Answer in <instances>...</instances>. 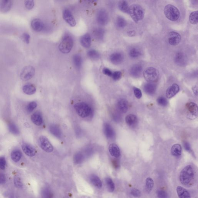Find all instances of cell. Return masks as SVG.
Returning <instances> with one entry per match:
<instances>
[{
  "instance_id": "f5cc1de1",
  "label": "cell",
  "mask_w": 198,
  "mask_h": 198,
  "mask_svg": "<svg viewBox=\"0 0 198 198\" xmlns=\"http://www.w3.org/2000/svg\"><path fill=\"white\" fill-rule=\"evenodd\" d=\"M134 93L136 97L138 99H140L142 96V93L141 90L137 87H135L134 89Z\"/></svg>"
},
{
  "instance_id": "7dc6e473",
  "label": "cell",
  "mask_w": 198,
  "mask_h": 198,
  "mask_svg": "<svg viewBox=\"0 0 198 198\" xmlns=\"http://www.w3.org/2000/svg\"><path fill=\"white\" fill-rule=\"evenodd\" d=\"M157 195L158 198H168L167 193L163 190H159L157 191Z\"/></svg>"
},
{
  "instance_id": "681fc988",
  "label": "cell",
  "mask_w": 198,
  "mask_h": 198,
  "mask_svg": "<svg viewBox=\"0 0 198 198\" xmlns=\"http://www.w3.org/2000/svg\"><path fill=\"white\" fill-rule=\"evenodd\" d=\"M122 76V73L120 71H115L114 72H113L112 75L111 77L115 81H117L119 80Z\"/></svg>"
},
{
  "instance_id": "6125c7cd",
  "label": "cell",
  "mask_w": 198,
  "mask_h": 198,
  "mask_svg": "<svg viewBox=\"0 0 198 198\" xmlns=\"http://www.w3.org/2000/svg\"><path fill=\"white\" fill-rule=\"evenodd\" d=\"M113 165L115 167V168H117L118 167V163H117V161H113Z\"/></svg>"
},
{
  "instance_id": "7a4b0ae2",
  "label": "cell",
  "mask_w": 198,
  "mask_h": 198,
  "mask_svg": "<svg viewBox=\"0 0 198 198\" xmlns=\"http://www.w3.org/2000/svg\"><path fill=\"white\" fill-rule=\"evenodd\" d=\"M129 14L136 23L143 20L144 17L143 9L138 5H133L129 8Z\"/></svg>"
},
{
  "instance_id": "7bdbcfd3",
  "label": "cell",
  "mask_w": 198,
  "mask_h": 198,
  "mask_svg": "<svg viewBox=\"0 0 198 198\" xmlns=\"http://www.w3.org/2000/svg\"><path fill=\"white\" fill-rule=\"evenodd\" d=\"M9 130L11 133L14 135L19 134V130L18 128L14 123H9Z\"/></svg>"
},
{
  "instance_id": "e575fe53",
  "label": "cell",
  "mask_w": 198,
  "mask_h": 198,
  "mask_svg": "<svg viewBox=\"0 0 198 198\" xmlns=\"http://www.w3.org/2000/svg\"><path fill=\"white\" fill-rule=\"evenodd\" d=\"M87 54L89 57L93 60H98L100 57V54L98 51L96 50H90L88 51Z\"/></svg>"
},
{
  "instance_id": "603a6c76",
  "label": "cell",
  "mask_w": 198,
  "mask_h": 198,
  "mask_svg": "<svg viewBox=\"0 0 198 198\" xmlns=\"http://www.w3.org/2000/svg\"><path fill=\"white\" fill-rule=\"evenodd\" d=\"M176 190L179 198H191L189 192L184 187L179 186L176 188Z\"/></svg>"
},
{
  "instance_id": "7c38bea8",
  "label": "cell",
  "mask_w": 198,
  "mask_h": 198,
  "mask_svg": "<svg viewBox=\"0 0 198 198\" xmlns=\"http://www.w3.org/2000/svg\"><path fill=\"white\" fill-rule=\"evenodd\" d=\"M181 36L180 34L175 32H171L168 36V41L170 45L175 46L180 43L181 40Z\"/></svg>"
},
{
  "instance_id": "db71d44e",
  "label": "cell",
  "mask_w": 198,
  "mask_h": 198,
  "mask_svg": "<svg viewBox=\"0 0 198 198\" xmlns=\"http://www.w3.org/2000/svg\"><path fill=\"white\" fill-rule=\"evenodd\" d=\"M6 162L5 157H0V169H4L6 168Z\"/></svg>"
},
{
  "instance_id": "f35d334b",
  "label": "cell",
  "mask_w": 198,
  "mask_h": 198,
  "mask_svg": "<svg viewBox=\"0 0 198 198\" xmlns=\"http://www.w3.org/2000/svg\"><path fill=\"white\" fill-rule=\"evenodd\" d=\"M154 183L151 178L150 177H148L146 179L145 181V186H146V188L147 191L148 192H150L153 190Z\"/></svg>"
},
{
  "instance_id": "277c9868",
  "label": "cell",
  "mask_w": 198,
  "mask_h": 198,
  "mask_svg": "<svg viewBox=\"0 0 198 198\" xmlns=\"http://www.w3.org/2000/svg\"><path fill=\"white\" fill-rule=\"evenodd\" d=\"M164 13L168 20L176 21L178 20L180 16V11L175 6L171 5H166L164 9Z\"/></svg>"
},
{
  "instance_id": "83f0119b",
  "label": "cell",
  "mask_w": 198,
  "mask_h": 198,
  "mask_svg": "<svg viewBox=\"0 0 198 198\" xmlns=\"http://www.w3.org/2000/svg\"><path fill=\"white\" fill-rule=\"evenodd\" d=\"M23 90L27 95H32L36 92V88L33 84H28L23 86Z\"/></svg>"
},
{
  "instance_id": "9c48e42d",
  "label": "cell",
  "mask_w": 198,
  "mask_h": 198,
  "mask_svg": "<svg viewBox=\"0 0 198 198\" xmlns=\"http://www.w3.org/2000/svg\"><path fill=\"white\" fill-rule=\"evenodd\" d=\"M186 108L189 112L188 118L193 119L197 117L198 113V106L196 103L193 102L187 103L185 105Z\"/></svg>"
},
{
  "instance_id": "816d5d0a",
  "label": "cell",
  "mask_w": 198,
  "mask_h": 198,
  "mask_svg": "<svg viewBox=\"0 0 198 198\" xmlns=\"http://www.w3.org/2000/svg\"><path fill=\"white\" fill-rule=\"evenodd\" d=\"M130 193L135 197H139L141 196V193L139 190L136 188H133L130 191Z\"/></svg>"
},
{
  "instance_id": "60d3db41",
  "label": "cell",
  "mask_w": 198,
  "mask_h": 198,
  "mask_svg": "<svg viewBox=\"0 0 198 198\" xmlns=\"http://www.w3.org/2000/svg\"><path fill=\"white\" fill-rule=\"evenodd\" d=\"M126 20L124 18L121 17H117L116 20V25L119 28H123L126 25Z\"/></svg>"
},
{
  "instance_id": "ab89813d",
  "label": "cell",
  "mask_w": 198,
  "mask_h": 198,
  "mask_svg": "<svg viewBox=\"0 0 198 198\" xmlns=\"http://www.w3.org/2000/svg\"><path fill=\"white\" fill-rule=\"evenodd\" d=\"M93 34L96 38L97 40H101L103 38L104 31L101 28H98L94 30Z\"/></svg>"
},
{
  "instance_id": "f546056e",
  "label": "cell",
  "mask_w": 198,
  "mask_h": 198,
  "mask_svg": "<svg viewBox=\"0 0 198 198\" xmlns=\"http://www.w3.org/2000/svg\"><path fill=\"white\" fill-rule=\"evenodd\" d=\"M90 180L91 183L95 187L98 188H102V182L98 176L95 175H91L90 176Z\"/></svg>"
},
{
  "instance_id": "3957f363",
  "label": "cell",
  "mask_w": 198,
  "mask_h": 198,
  "mask_svg": "<svg viewBox=\"0 0 198 198\" xmlns=\"http://www.w3.org/2000/svg\"><path fill=\"white\" fill-rule=\"evenodd\" d=\"M143 75L147 81L149 83H153L158 80L160 74L156 69L153 67H149L144 71Z\"/></svg>"
},
{
  "instance_id": "5bb4252c",
  "label": "cell",
  "mask_w": 198,
  "mask_h": 198,
  "mask_svg": "<svg viewBox=\"0 0 198 198\" xmlns=\"http://www.w3.org/2000/svg\"><path fill=\"white\" fill-rule=\"evenodd\" d=\"M179 90H180V87L178 85L176 84H172L166 90V98L169 99L173 97L178 93Z\"/></svg>"
},
{
  "instance_id": "680465c9",
  "label": "cell",
  "mask_w": 198,
  "mask_h": 198,
  "mask_svg": "<svg viewBox=\"0 0 198 198\" xmlns=\"http://www.w3.org/2000/svg\"><path fill=\"white\" fill-rule=\"evenodd\" d=\"M184 147L185 150L188 151H190L191 150L190 146L188 142H184Z\"/></svg>"
},
{
  "instance_id": "6da1fadb",
  "label": "cell",
  "mask_w": 198,
  "mask_h": 198,
  "mask_svg": "<svg viewBox=\"0 0 198 198\" xmlns=\"http://www.w3.org/2000/svg\"><path fill=\"white\" fill-rule=\"evenodd\" d=\"M194 171L191 165H187L180 172L179 179L184 185H188L194 178Z\"/></svg>"
},
{
  "instance_id": "d6a6232c",
  "label": "cell",
  "mask_w": 198,
  "mask_h": 198,
  "mask_svg": "<svg viewBox=\"0 0 198 198\" xmlns=\"http://www.w3.org/2000/svg\"><path fill=\"white\" fill-rule=\"evenodd\" d=\"M73 61L75 67L78 69L81 68L82 64V59L81 56L79 55H75L73 57Z\"/></svg>"
},
{
  "instance_id": "8fae6325",
  "label": "cell",
  "mask_w": 198,
  "mask_h": 198,
  "mask_svg": "<svg viewBox=\"0 0 198 198\" xmlns=\"http://www.w3.org/2000/svg\"><path fill=\"white\" fill-rule=\"evenodd\" d=\"M63 17L65 21L71 26L74 27L76 25V21L75 17L71 12L68 9H65L63 11Z\"/></svg>"
},
{
  "instance_id": "6f0895ef",
  "label": "cell",
  "mask_w": 198,
  "mask_h": 198,
  "mask_svg": "<svg viewBox=\"0 0 198 198\" xmlns=\"http://www.w3.org/2000/svg\"><path fill=\"white\" fill-rule=\"evenodd\" d=\"M6 178L3 174L0 173V184H3L6 181Z\"/></svg>"
},
{
  "instance_id": "484cf974",
  "label": "cell",
  "mask_w": 198,
  "mask_h": 198,
  "mask_svg": "<svg viewBox=\"0 0 198 198\" xmlns=\"http://www.w3.org/2000/svg\"><path fill=\"white\" fill-rule=\"evenodd\" d=\"M126 124L130 126H134L137 124L138 119L136 116L133 114H129L126 118Z\"/></svg>"
},
{
  "instance_id": "ffe728a7",
  "label": "cell",
  "mask_w": 198,
  "mask_h": 198,
  "mask_svg": "<svg viewBox=\"0 0 198 198\" xmlns=\"http://www.w3.org/2000/svg\"><path fill=\"white\" fill-rule=\"evenodd\" d=\"M104 132L106 136L109 139L114 138L115 136V133L114 129L111 125L108 123H105L104 125Z\"/></svg>"
},
{
  "instance_id": "ba28073f",
  "label": "cell",
  "mask_w": 198,
  "mask_h": 198,
  "mask_svg": "<svg viewBox=\"0 0 198 198\" xmlns=\"http://www.w3.org/2000/svg\"><path fill=\"white\" fill-rule=\"evenodd\" d=\"M38 142L39 146L43 150L48 153L53 151V146L46 137L44 136L40 137H39Z\"/></svg>"
},
{
  "instance_id": "30bf717a",
  "label": "cell",
  "mask_w": 198,
  "mask_h": 198,
  "mask_svg": "<svg viewBox=\"0 0 198 198\" xmlns=\"http://www.w3.org/2000/svg\"><path fill=\"white\" fill-rule=\"evenodd\" d=\"M97 21L98 23L101 25H105L108 21V16L107 12L105 10L102 9L98 12L97 15Z\"/></svg>"
},
{
  "instance_id": "94428289",
  "label": "cell",
  "mask_w": 198,
  "mask_h": 198,
  "mask_svg": "<svg viewBox=\"0 0 198 198\" xmlns=\"http://www.w3.org/2000/svg\"><path fill=\"white\" fill-rule=\"evenodd\" d=\"M136 34V32L134 31H129L128 32V35L130 36H133Z\"/></svg>"
},
{
  "instance_id": "4316f807",
  "label": "cell",
  "mask_w": 198,
  "mask_h": 198,
  "mask_svg": "<svg viewBox=\"0 0 198 198\" xmlns=\"http://www.w3.org/2000/svg\"><path fill=\"white\" fill-rule=\"evenodd\" d=\"M156 86L152 83H148L144 86V90L145 92L148 95H153L155 92Z\"/></svg>"
},
{
  "instance_id": "f6af8a7d",
  "label": "cell",
  "mask_w": 198,
  "mask_h": 198,
  "mask_svg": "<svg viewBox=\"0 0 198 198\" xmlns=\"http://www.w3.org/2000/svg\"><path fill=\"white\" fill-rule=\"evenodd\" d=\"M37 104L35 102H32L29 103L26 106V110L28 113H31L37 107Z\"/></svg>"
},
{
  "instance_id": "91938a15",
  "label": "cell",
  "mask_w": 198,
  "mask_h": 198,
  "mask_svg": "<svg viewBox=\"0 0 198 198\" xmlns=\"http://www.w3.org/2000/svg\"><path fill=\"white\" fill-rule=\"evenodd\" d=\"M192 90L195 95H197L198 91L197 86H195L194 87H193Z\"/></svg>"
},
{
  "instance_id": "b9f144b4",
  "label": "cell",
  "mask_w": 198,
  "mask_h": 198,
  "mask_svg": "<svg viewBox=\"0 0 198 198\" xmlns=\"http://www.w3.org/2000/svg\"><path fill=\"white\" fill-rule=\"evenodd\" d=\"M84 159V156L80 153L75 154L74 156V161L75 164H79L83 162Z\"/></svg>"
},
{
  "instance_id": "74e56055",
  "label": "cell",
  "mask_w": 198,
  "mask_h": 198,
  "mask_svg": "<svg viewBox=\"0 0 198 198\" xmlns=\"http://www.w3.org/2000/svg\"><path fill=\"white\" fill-rule=\"evenodd\" d=\"M190 22L193 25L197 24L198 22V12L196 11L192 12L190 14L189 17Z\"/></svg>"
},
{
  "instance_id": "2e32d148",
  "label": "cell",
  "mask_w": 198,
  "mask_h": 198,
  "mask_svg": "<svg viewBox=\"0 0 198 198\" xmlns=\"http://www.w3.org/2000/svg\"><path fill=\"white\" fill-rule=\"evenodd\" d=\"M110 61L114 65L120 64L124 59L123 55L120 52H115L110 56Z\"/></svg>"
},
{
  "instance_id": "5b68a950",
  "label": "cell",
  "mask_w": 198,
  "mask_h": 198,
  "mask_svg": "<svg viewBox=\"0 0 198 198\" xmlns=\"http://www.w3.org/2000/svg\"><path fill=\"white\" fill-rule=\"evenodd\" d=\"M73 46V40L72 38L70 36L66 35L60 42L59 45V49L62 53H69L72 50Z\"/></svg>"
},
{
  "instance_id": "9f6ffc18",
  "label": "cell",
  "mask_w": 198,
  "mask_h": 198,
  "mask_svg": "<svg viewBox=\"0 0 198 198\" xmlns=\"http://www.w3.org/2000/svg\"><path fill=\"white\" fill-rule=\"evenodd\" d=\"M103 73L109 77H111L113 72L108 68H104L103 69Z\"/></svg>"
},
{
  "instance_id": "4dcf8cb0",
  "label": "cell",
  "mask_w": 198,
  "mask_h": 198,
  "mask_svg": "<svg viewBox=\"0 0 198 198\" xmlns=\"http://www.w3.org/2000/svg\"><path fill=\"white\" fill-rule=\"evenodd\" d=\"M50 133L55 136L58 138L61 137V130L57 125H51L50 127Z\"/></svg>"
},
{
  "instance_id": "ac0fdd59",
  "label": "cell",
  "mask_w": 198,
  "mask_h": 198,
  "mask_svg": "<svg viewBox=\"0 0 198 198\" xmlns=\"http://www.w3.org/2000/svg\"><path fill=\"white\" fill-rule=\"evenodd\" d=\"M31 26L34 30L37 32H41L44 29V25L41 20L35 19L31 22Z\"/></svg>"
},
{
  "instance_id": "ee69618b",
  "label": "cell",
  "mask_w": 198,
  "mask_h": 198,
  "mask_svg": "<svg viewBox=\"0 0 198 198\" xmlns=\"http://www.w3.org/2000/svg\"><path fill=\"white\" fill-rule=\"evenodd\" d=\"M53 194L50 190L48 188H46L43 191V198H53Z\"/></svg>"
},
{
  "instance_id": "f1b7e54d",
  "label": "cell",
  "mask_w": 198,
  "mask_h": 198,
  "mask_svg": "<svg viewBox=\"0 0 198 198\" xmlns=\"http://www.w3.org/2000/svg\"><path fill=\"white\" fill-rule=\"evenodd\" d=\"M171 153L173 156L176 157L181 156L182 153L181 145L178 144L173 145L171 148Z\"/></svg>"
},
{
  "instance_id": "d6986e66",
  "label": "cell",
  "mask_w": 198,
  "mask_h": 198,
  "mask_svg": "<svg viewBox=\"0 0 198 198\" xmlns=\"http://www.w3.org/2000/svg\"><path fill=\"white\" fill-rule=\"evenodd\" d=\"M23 151L27 155L33 157L35 156L36 153L35 149L29 144L25 143L23 144L22 146Z\"/></svg>"
},
{
  "instance_id": "52a82bcc",
  "label": "cell",
  "mask_w": 198,
  "mask_h": 198,
  "mask_svg": "<svg viewBox=\"0 0 198 198\" xmlns=\"http://www.w3.org/2000/svg\"><path fill=\"white\" fill-rule=\"evenodd\" d=\"M35 72V68L32 66H26L24 67L20 73V78L24 81H27L33 77Z\"/></svg>"
},
{
  "instance_id": "4fadbf2b",
  "label": "cell",
  "mask_w": 198,
  "mask_h": 198,
  "mask_svg": "<svg viewBox=\"0 0 198 198\" xmlns=\"http://www.w3.org/2000/svg\"><path fill=\"white\" fill-rule=\"evenodd\" d=\"M175 62L176 64L180 66H184L187 64V58L185 54L182 52H179L176 53L175 57Z\"/></svg>"
},
{
  "instance_id": "8d00e7d4",
  "label": "cell",
  "mask_w": 198,
  "mask_h": 198,
  "mask_svg": "<svg viewBox=\"0 0 198 198\" xmlns=\"http://www.w3.org/2000/svg\"><path fill=\"white\" fill-rule=\"evenodd\" d=\"M105 182L109 192H114L115 189V185L112 180L110 178H106L105 179Z\"/></svg>"
},
{
  "instance_id": "7402d4cb",
  "label": "cell",
  "mask_w": 198,
  "mask_h": 198,
  "mask_svg": "<svg viewBox=\"0 0 198 198\" xmlns=\"http://www.w3.org/2000/svg\"><path fill=\"white\" fill-rule=\"evenodd\" d=\"M109 151L110 154L116 158H118L120 156L119 148L118 145L115 144H112L109 145Z\"/></svg>"
},
{
  "instance_id": "9a60e30c",
  "label": "cell",
  "mask_w": 198,
  "mask_h": 198,
  "mask_svg": "<svg viewBox=\"0 0 198 198\" xmlns=\"http://www.w3.org/2000/svg\"><path fill=\"white\" fill-rule=\"evenodd\" d=\"M12 6V2L10 0L0 1V12L7 13L10 11Z\"/></svg>"
},
{
  "instance_id": "cb8c5ba5",
  "label": "cell",
  "mask_w": 198,
  "mask_h": 198,
  "mask_svg": "<svg viewBox=\"0 0 198 198\" xmlns=\"http://www.w3.org/2000/svg\"><path fill=\"white\" fill-rule=\"evenodd\" d=\"M80 42L82 46L85 48H89L91 45V36L88 34H86L82 36Z\"/></svg>"
},
{
  "instance_id": "c3c4849f",
  "label": "cell",
  "mask_w": 198,
  "mask_h": 198,
  "mask_svg": "<svg viewBox=\"0 0 198 198\" xmlns=\"http://www.w3.org/2000/svg\"><path fill=\"white\" fill-rule=\"evenodd\" d=\"M35 3L33 1L28 0L25 1V6L28 10H31L34 7Z\"/></svg>"
},
{
  "instance_id": "1f68e13d",
  "label": "cell",
  "mask_w": 198,
  "mask_h": 198,
  "mask_svg": "<svg viewBox=\"0 0 198 198\" xmlns=\"http://www.w3.org/2000/svg\"><path fill=\"white\" fill-rule=\"evenodd\" d=\"M118 7L121 11L129 14L130 7L126 1H120L118 4Z\"/></svg>"
},
{
  "instance_id": "836d02e7",
  "label": "cell",
  "mask_w": 198,
  "mask_h": 198,
  "mask_svg": "<svg viewBox=\"0 0 198 198\" xmlns=\"http://www.w3.org/2000/svg\"><path fill=\"white\" fill-rule=\"evenodd\" d=\"M22 156V153L20 150H15L12 152L11 157L14 162H17L19 161Z\"/></svg>"
},
{
  "instance_id": "e0dca14e",
  "label": "cell",
  "mask_w": 198,
  "mask_h": 198,
  "mask_svg": "<svg viewBox=\"0 0 198 198\" xmlns=\"http://www.w3.org/2000/svg\"><path fill=\"white\" fill-rule=\"evenodd\" d=\"M142 70L143 67L141 65L139 64L134 65L130 68V74L134 77H139L142 74Z\"/></svg>"
},
{
  "instance_id": "f907efd6",
  "label": "cell",
  "mask_w": 198,
  "mask_h": 198,
  "mask_svg": "<svg viewBox=\"0 0 198 198\" xmlns=\"http://www.w3.org/2000/svg\"><path fill=\"white\" fill-rule=\"evenodd\" d=\"M14 182L15 185L17 188H21L23 186V183L19 177H16L15 178Z\"/></svg>"
},
{
  "instance_id": "8992f818",
  "label": "cell",
  "mask_w": 198,
  "mask_h": 198,
  "mask_svg": "<svg viewBox=\"0 0 198 198\" xmlns=\"http://www.w3.org/2000/svg\"><path fill=\"white\" fill-rule=\"evenodd\" d=\"M74 108L78 115L82 118H86L91 114V108L87 103H78L75 105Z\"/></svg>"
},
{
  "instance_id": "be15d7a7",
  "label": "cell",
  "mask_w": 198,
  "mask_h": 198,
  "mask_svg": "<svg viewBox=\"0 0 198 198\" xmlns=\"http://www.w3.org/2000/svg\"><path fill=\"white\" fill-rule=\"evenodd\" d=\"M79 198H90V197H89L88 196H84V195H83V196H80V197H79Z\"/></svg>"
},
{
  "instance_id": "44dd1931",
  "label": "cell",
  "mask_w": 198,
  "mask_h": 198,
  "mask_svg": "<svg viewBox=\"0 0 198 198\" xmlns=\"http://www.w3.org/2000/svg\"><path fill=\"white\" fill-rule=\"evenodd\" d=\"M31 120L33 123L37 126H40L42 124L43 120L42 115L39 111H36L32 114L31 117Z\"/></svg>"
},
{
  "instance_id": "d590c367",
  "label": "cell",
  "mask_w": 198,
  "mask_h": 198,
  "mask_svg": "<svg viewBox=\"0 0 198 198\" xmlns=\"http://www.w3.org/2000/svg\"><path fill=\"white\" fill-rule=\"evenodd\" d=\"M129 56L132 58H137L139 57L141 55V52L140 50L136 48H131L129 51Z\"/></svg>"
},
{
  "instance_id": "d4e9b609",
  "label": "cell",
  "mask_w": 198,
  "mask_h": 198,
  "mask_svg": "<svg viewBox=\"0 0 198 198\" xmlns=\"http://www.w3.org/2000/svg\"><path fill=\"white\" fill-rule=\"evenodd\" d=\"M117 107L121 112L125 113L127 111L128 108V103L125 99H121L118 101Z\"/></svg>"
},
{
  "instance_id": "bcb514c9",
  "label": "cell",
  "mask_w": 198,
  "mask_h": 198,
  "mask_svg": "<svg viewBox=\"0 0 198 198\" xmlns=\"http://www.w3.org/2000/svg\"><path fill=\"white\" fill-rule=\"evenodd\" d=\"M157 103L160 105L165 106H166L168 104L167 101L165 97H160L157 99Z\"/></svg>"
},
{
  "instance_id": "11a10c76",
  "label": "cell",
  "mask_w": 198,
  "mask_h": 198,
  "mask_svg": "<svg viewBox=\"0 0 198 198\" xmlns=\"http://www.w3.org/2000/svg\"><path fill=\"white\" fill-rule=\"evenodd\" d=\"M23 38L24 41L27 44H29L30 41V36L28 33H25L23 35Z\"/></svg>"
}]
</instances>
